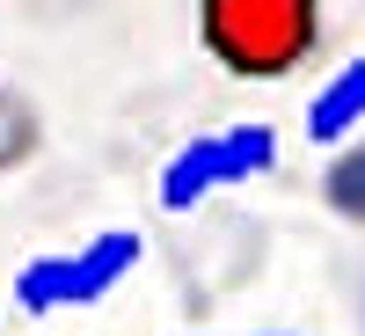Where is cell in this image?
Returning <instances> with one entry per match:
<instances>
[{"label":"cell","mask_w":365,"mask_h":336,"mask_svg":"<svg viewBox=\"0 0 365 336\" xmlns=\"http://www.w3.org/2000/svg\"><path fill=\"white\" fill-rule=\"evenodd\" d=\"M270 161H278V132L270 125H227V132H205V139H182L168 168H161V205L168 212H190L212 190H234V183H256Z\"/></svg>","instance_id":"3"},{"label":"cell","mask_w":365,"mask_h":336,"mask_svg":"<svg viewBox=\"0 0 365 336\" xmlns=\"http://www.w3.org/2000/svg\"><path fill=\"white\" fill-rule=\"evenodd\" d=\"M322 198L344 212V220H365V139L358 146H344L336 154V168L322 175Z\"/></svg>","instance_id":"6"},{"label":"cell","mask_w":365,"mask_h":336,"mask_svg":"<svg viewBox=\"0 0 365 336\" xmlns=\"http://www.w3.org/2000/svg\"><path fill=\"white\" fill-rule=\"evenodd\" d=\"M139 263H146V241L132 227H96L88 241H66V249L29 256L15 278H8V300H15L22 315H73V307L110 300Z\"/></svg>","instance_id":"2"},{"label":"cell","mask_w":365,"mask_h":336,"mask_svg":"<svg viewBox=\"0 0 365 336\" xmlns=\"http://www.w3.org/2000/svg\"><path fill=\"white\" fill-rule=\"evenodd\" d=\"M197 51L227 81H292L329 44V0H190Z\"/></svg>","instance_id":"1"},{"label":"cell","mask_w":365,"mask_h":336,"mask_svg":"<svg viewBox=\"0 0 365 336\" xmlns=\"http://www.w3.org/2000/svg\"><path fill=\"white\" fill-rule=\"evenodd\" d=\"M44 139H51V125H44V103L29 96L22 81H8L0 73V190L44 154Z\"/></svg>","instance_id":"5"},{"label":"cell","mask_w":365,"mask_h":336,"mask_svg":"<svg viewBox=\"0 0 365 336\" xmlns=\"http://www.w3.org/2000/svg\"><path fill=\"white\" fill-rule=\"evenodd\" d=\"M358 125H365V51L344 58V66L314 88V103H307V139H314V146H344Z\"/></svg>","instance_id":"4"},{"label":"cell","mask_w":365,"mask_h":336,"mask_svg":"<svg viewBox=\"0 0 365 336\" xmlns=\"http://www.w3.org/2000/svg\"><path fill=\"white\" fill-rule=\"evenodd\" d=\"M241 336H278V329H241Z\"/></svg>","instance_id":"7"}]
</instances>
